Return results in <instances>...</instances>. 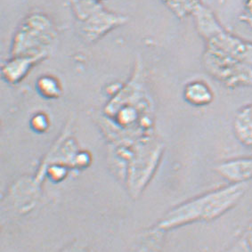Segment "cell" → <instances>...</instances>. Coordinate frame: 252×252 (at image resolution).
<instances>
[{
    "label": "cell",
    "instance_id": "obj_1",
    "mask_svg": "<svg viewBox=\"0 0 252 252\" xmlns=\"http://www.w3.org/2000/svg\"><path fill=\"white\" fill-rule=\"evenodd\" d=\"M245 190L243 184L212 191L189 201L171 211L160 223L162 228H171L196 220H210L222 215L238 201Z\"/></svg>",
    "mask_w": 252,
    "mask_h": 252
},
{
    "label": "cell",
    "instance_id": "obj_2",
    "mask_svg": "<svg viewBox=\"0 0 252 252\" xmlns=\"http://www.w3.org/2000/svg\"><path fill=\"white\" fill-rule=\"evenodd\" d=\"M220 174L234 182H242L252 178V159L234 161L220 166Z\"/></svg>",
    "mask_w": 252,
    "mask_h": 252
},
{
    "label": "cell",
    "instance_id": "obj_3",
    "mask_svg": "<svg viewBox=\"0 0 252 252\" xmlns=\"http://www.w3.org/2000/svg\"><path fill=\"white\" fill-rule=\"evenodd\" d=\"M187 98L194 104H205L210 101L211 95L204 86L192 85L187 90Z\"/></svg>",
    "mask_w": 252,
    "mask_h": 252
},
{
    "label": "cell",
    "instance_id": "obj_4",
    "mask_svg": "<svg viewBox=\"0 0 252 252\" xmlns=\"http://www.w3.org/2000/svg\"><path fill=\"white\" fill-rule=\"evenodd\" d=\"M39 85L42 88V90L45 94H48L49 95L53 96L55 94L57 93L56 84L51 79H43Z\"/></svg>",
    "mask_w": 252,
    "mask_h": 252
}]
</instances>
